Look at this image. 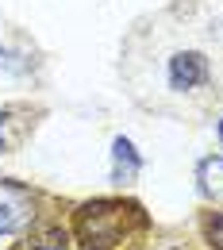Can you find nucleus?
Returning a JSON list of instances; mask_svg holds the SVG:
<instances>
[{"instance_id":"nucleus-1","label":"nucleus","mask_w":223,"mask_h":250,"mask_svg":"<svg viewBox=\"0 0 223 250\" xmlns=\"http://www.w3.org/2000/svg\"><path fill=\"white\" fill-rule=\"evenodd\" d=\"M123 204H108V200H100V204H85L81 208V216H77V239L85 243V247H116L120 239H123Z\"/></svg>"},{"instance_id":"nucleus-2","label":"nucleus","mask_w":223,"mask_h":250,"mask_svg":"<svg viewBox=\"0 0 223 250\" xmlns=\"http://www.w3.org/2000/svg\"><path fill=\"white\" fill-rule=\"evenodd\" d=\"M208 81V65L200 54H173L169 58V89L185 93V89H196Z\"/></svg>"},{"instance_id":"nucleus-3","label":"nucleus","mask_w":223,"mask_h":250,"mask_svg":"<svg viewBox=\"0 0 223 250\" xmlns=\"http://www.w3.org/2000/svg\"><path fill=\"white\" fill-rule=\"evenodd\" d=\"M139 169H142V158L131 146V139H116L112 143V181L116 185H127V181L139 177Z\"/></svg>"},{"instance_id":"nucleus-4","label":"nucleus","mask_w":223,"mask_h":250,"mask_svg":"<svg viewBox=\"0 0 223 250\" xmlns=\"http://www.w3.org/2000/svg\"><path fill=\"white\" fill-rule=\"evenodd\" d=\"M196 181L208 200H223V158H204L196 169Z\"/></svg>"},{"instance_id":"nucleus-5","label":"nucleus","mask_w":223,"mask_h":250,"mask_svg":"<svg viewBox=\"0 0 223 250\" xmlns=\"http://www.w3.org/2000/svg\"><path fill=\"white\" fill-rule=\"evenodd\" d=\"M31 223V204L27 200H8V204H0V235H12V231H20V227H27Z\"/></svg>"},{"instance_id":"nucleus-6","label":"nucleus","mask_w":223,"mask_h":250,"mask_svg":"<svg viewBox=\"0 0 223 250\" xmlns=\"http://www.w3.org/2000/svg\"><path fill=\"white\" fill-rule=\"evenodd\" d=\"M0 69H8V73H27V62H16L12 50H0Z\"/></svg>"},{"instance_id":"nucleus-7","label":"nucleus","mask_w":223,"mask_h":250,"mask_svg":"<svg viewBox=\"0 0 223 250\" xmlns=\"http://www.w3.org/2000/svg\"><path fill=\"white\" fill-rule=\"evenodd\" d=\"M212 243H216V247L223 250V216L216 219V223H212Z\"/></svg>"},{"instance_id":"nucleus-8","label":"nucleus","mask_w":223,"mask_h":250,"mask_svg":"<svg viewBox=\"0 0 223 250\" xmlns=\"http://www.w3.org/2000/svg\"><path fill=\"white\" fill-rule=\"evenodd\" d=\"M0 150H4V116H0Z\"/></svg>"}]
</instances>
